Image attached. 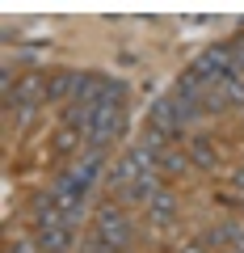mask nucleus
<instances>
[{
	"label": "nucleus",
	"mask_w": 244,
	"mask_h": 253,
	"mask_svg": "<svg viewBox=\"0 0 244 253\" xmlns=\"http://www.w3.org/2000/svg\"><path fill=\"white\" fill-rule=\"evenodd\" d=\"M97 236L109 245V249H127L131 245V224H127V211L114 207V203H105V207L97 211Z\"/></svg>",
	"instance_id": "1"
},
{
	"label": "nucleus",
	"mask_w": 244,
	"mask_h": 253,
	"mask_svg": "<svg viewBox=\"0 0 244 253\" xmlns=\"http://www.w3.org/2000/svg\"><path fill=\"white\" fill-rule=\"evenodd\" d=\"M152 131H156V135H164V139H177L181 131H185L173 101H156V106H152Z\"/></svg>",
	"instance_id": "2"
},
{
	"label": "nucleus",
	"mask_w": 244,
	"mask_h": 253,
	"mask_svg": "<svg viewBox=\"0 0 244 253\" xmlns=\"http://www.w3.org/2000/svg\"><path fill=\"white\" fill-rule=\"evenodd\" d=\"M97 169H101V152H97V148H93V152L84 156V161L76 165V169H68V173H72V181H76V190H80V194H89V186H93V177H97Z\"/></svg>",
	"instance_id": "3"
},
{
	"label": "nucleus",
	"mask_w": 244,
	"mask_h": 253,
	"mask_svg": "<svg viewBox=\"0 0 244 253\" xmlns=\"http://www.w3.org/2000/svg\"><path fill=\"white\" fill-rule=\"evenodd\" d=\"M76 93H80V76L76 72H64V76H55V81L46 84V97L51 101H64V97L76 101Z\"/></svg>",
	"instance_id": "4"
},
{
	"label": "nucleus",
	"mask_w": 244,
	"mask_h": 253,
	"mask_svg": "<svg viewBox=\"0 0 244 253\" xmlns=\"http://www.w3.org/2000/svg\"><path fill=\"white\" fill-rule=\"evenodd\" d=\"M13 97L21 101V110H30L38 97H46V81H42V76H26V81L13 89Z\"/></svg>",
	"instance_id": "5"
},
{
	"label": "nucleus",
	"mask_w": 244,
	"mask_h": 253,
	"mask_svg": "<svg viewBox=\"0 0 244 253\" xmlns=\"http://www.w3.org/2000/svg\"><path fill=\"white\" fill-rule=\"evenodd\" d=\"M42 253H68L72 249V228H51V232H42Z\"/></svg>",
	"instance_id": "6"
},
{
	"label": "nucleus",
	"mask_w": 244,
	"mask_h": 253,
	"mask_svg": "<svg viewBox=\"0 0 244 253\" xmlns=\"http://www.w3.org/2000/svg\"><path fill=\"white\" fill-rule=\"evenodd\" d=\"M147 211H152V224H169L173 219V211H177V203H173V194L169 190H160L152 203H147Z\"/></svg>",
	"instance_id": "7"
},
{
	"label": "nucleus",
	"mask_w": 244,
	"mask_h": 253,
	"mask_svg": "<svg viewBox=\"0 0 244 253\" xmlns=\"http://www.w3.org/2000/svg\"><path fill=\"white\" fill-rule=\"evenodd\" d=\"M190 152H194V165H198V169H215V152H210L207 139H194Z\"/></svg>",
	"instance_id": "8"
},
{
	"label": "nucleus",
	"mask_w": 244,
	"mask_h": 253,
	"mask_svg": "<svg viewBox=\"0 0 244 253\" xmlns=\"http://www.w3.org/2000/svg\"><path fill=\"white\" fill-rule=\"evenodd\" d=\"M80 131H72V126H64V131H59V135H55V152H76V148H80Z\"/></svg>",
	"instance_id": "9"
},
{
	"label": "nucleus",
	"mask_w": 244,
	"mask_h": 253,
	"mask_svg": "<svg viewBox=\"0 0 244 253\" xmlns=\"http://www.w3.org/2000/svg\"><path fill=\"white\" fill-rule=\"evenodd\" d=\"M156 169L177 173V169H185V156H181V152H169V148H164V152H160V161H156Z\"/></svg>",
	"instance_id": "10"
},
{
	"label": "nucleus",
	"mask_w": 244,
	"mask_h": 253,
	"mask_svg": "<svg viewBox=\"0 0 244 253\" xmlns=\"http://www.w3.org/2000/svg\"><path fill=\"white\" fill-rule=\"evenodd\" d=\"M181 253H207V245H185Z\"/></svg>",
	"instance_id": "11"
},
{
	"label": "nucleus",
	"mask_w": 244,
	"mask_h": 253,
	"mask_svg": "<svg viewBox=\"0 0 244 253\" xmlns=\"http://www.w3.org/2000/svg\"><path fill=\"white\" fill-rule=\"evenodd\" d=\"M236 190H240V194H244V169L236 173Z\"/></svg>",
	"instance_id": "12"
}]
</instances>
